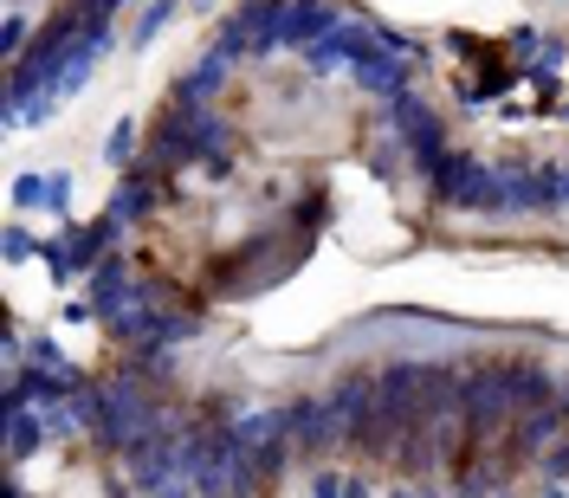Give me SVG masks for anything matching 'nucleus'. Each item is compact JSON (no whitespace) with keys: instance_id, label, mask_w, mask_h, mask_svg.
I'll return each mask as SVG.
<instances>
[{"instance_id":"f257e3e1","label":"nucleus","mask_w":569,"mask_h":498,"mask_svg":"<svg viewBox=\"0 0 569 498\" xmlns=\"http://www.w3.org/2000/svg\"><path fill=\"white\" fill-rule=\"evenodd\" d=\"M284 434H291V440H305V447H323V434H330V421H323V408H311V401H305V408H291V421H284Z\"/></svg>"},{"instance_id":"f03ea898","label":"nucleus","mask_w":569,"mask_h":498,"mask_svg":"<svg viewBox=\"0 0 569 498\" xmlns=\"http://www.w3.org/2000/svg\"><path fill=\"white\" fill-rule=\"evenodd\" d=\"M7 440H13V454H33V447H39V421L13 408V421H7Z\"/></svg>"},{"instance_id":"7ed1b4c3","label":"nucleus","mask_w":569,"mask_h":498,"mask_svg":"<svg viewBox=\"0 0 569 498\" xmlns=\"http://www.w3.org/2000/svg\"><path fill=\"white\" fill-rule=\"evenodd\" d=\"M395 498H415V492H395Z\"/></svg>"}]
</instances>
